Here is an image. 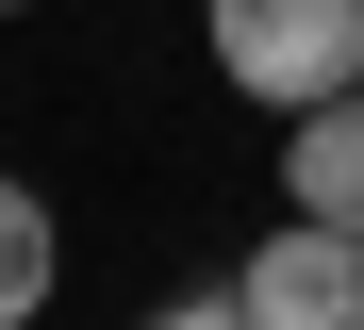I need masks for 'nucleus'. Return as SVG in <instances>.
I'll return each mask as SVG.
<instances>
[{
    "mask_svg": "<svg viewBox=\"0 0 364 330\" xmlns=\"http://www.w3.org/2000/svg\"><path fill=\"white\" fill-rule=\"evenodd\" d=\"M215 17V83L265 116H315L364 83V0H199Z\"/></svg>",
    "mask_w": 364,
    "mask_h": 330,
    "instance_id": "nucleus-1",
    "label": "nucleus"
},
{
    "mask_svg": "<svg viewBox=\"0 0 364 330\" xmlns=\"http://www.w3.org/2000/svg\"><path fill=\"white\" fill-rule=\"evenodd\" d=\"M232 314H265V330H364V231L282 198V231L232 264Z\"/></svg>",
    "mask_w": 364,
    "mask_h": 330,
    "instance_id": "nucleus-2",
    "label": "nucleus"
},
{
    "mask_svg": "<svg viewBox=\"0 0 364 330\" xmlns=\"http://www.w3.org/2000/svg\"><path fill=\"white\" fill-rule=\"evenodd\" d=\"M282 198L364 231V83H348V99H315V116H282Z\"/></svg>",
    "mask_w": 364,
    "mask_h": 330,
    "instance_id": "nucleus-3",
    "label": "nucleus"
},
{
    "mask_svg": "<svg viewBox=\"0 0 364 330\" xmlns=\"http://www.w3.org/2000/svg\"><path fill=\"white\" fill-rule=\"evenodd\" d=\"M50 264H67V248H50V198L0 165V330H17V314H50Z\"/></svg>",
    "mask_w": 364,
    "mask_h": 330,
    "instance_id": "nucleus-4",
    "label": "nucleus"
},
{
    "mask_svg": "<svg viewBox=\"0 0 364 330\" xmlns=\"http://www.w3.org/2000/svg\"><path fill=\"white\" fill-rule=\"evenodd\" d=\"M0 17H17V0H0Z\"/></svg>",
    "mask_w": 364,
    "mask_h": 330,
    "instance_id": "nucleus-5",
    "label": "nucleus"
}]
</instances>
